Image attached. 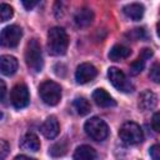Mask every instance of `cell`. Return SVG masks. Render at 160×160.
<instances>
[{
  "label": "cell",
  "instance_id": "17",
  "mask_svg": "<svg viewBox=\"0 0 160 160\" xmlns=\"http://www.w3.org/2000/svg\"><path fill=\"white\" fill-rule=\"evenodd\" d=\"M20 146L24 150H29V151H38L40 149V140L38 138L36 134L34 132H26L20 142Z\"/></svg>",
  "mask_w": 160,
  "mask_h": 160
},
{
  "label": "cell",
  "instance_id": "8",
  "mask_svg": "<svg viewBox=\"0 0 160 160\" xmlns=\"http://www.w3.org/2000/svg\"><path fill=\"white\" fill-rule=\"evenodd\" d=\"M22 36V30L18 25H9L2 29L1 31V45L6 48H15L20 42V39Z\"/></svg>",
  "mask_w": 160,
  "mask_h": 160
},
{
  "label": "cell",
  "instance_id": "32",
  "mask_svg": "<svg viewBox=\"0 0 160 160\" xmlns=\"http://www.w3.org/2000/svg\"><path fill=\"white\" fill-rule=\"evenodd\" d=\"M156 30H158V35L160 38V22H158V26H156Z\"/></svg>",
  "mask_w": 160,
  "mask_h": 160
},
{
  "label": "cell",
  "instance_id": "19",
  "mask_svg": "<svg viewBox=\"0 0 160 160\" xmlns=\"http://www.w3.org/2000/svg\"><path fill=\"white\" fill-rule=\"evenodd\" d=\"M74 108H75L76 112L81 116L88 115L91 111V105H90L89 100H86L85 98H76L74 100Z\"/></svg>",
  "mask_w": 160,
  "mask_h": 160
},
{
  "label": "cell",
  "instance_id": "2",
  "mask_svg": "<svg viewBox=\"0 0 160 160\" xmlns=\"http://www.w3.org/2000/svg\"><path fill=\"white\" fill-rule=\"evenodd\" d=\"M25 62L28 68L34 71L39 72L41 71L44 66V59H42V52H41V46L38 42L36 39H32L28 42L26 49H25Z\"/></svg>",
  "mask_w": 160,
  "mask_h": 160
},
{
  "label": "cell",
  "instance_id": "30",
  "mask_svg": "<svg viewBox=\"0 0 160 160\" xmlns=\"http://www.w3.org/2000/svg\"><path fill=\"white\" fill-rule=\"evenodd\" d=\"M0 84H1V101H4V99H5V94H6V86H5L4 80H1Z\"/></svg>",
  "mask_w": 160,
  "mask_h": 160
},
{
  "label": "cell",
  "instance_id": "29",
  "mask_svg": "<svg viewBox=\"0 0 160 160\" xmlns=\"http://www.w3.org/2000/svg\"><path fill=\"white\" fill-rule=\"evenodd\" d=\"M36 4H38V1H34V0H32V1H22V5H24L25 9H28V10H31Z\"/></svg>",
  "mask_w": 160,
  "mask_h": 160
},
{
  "label": "cell",
  "instance_id": "31",
  "mask_svg": "<svg viewBox=\"0 0 160 160\" xmlns=\"http://www.w3.org/2000/svg\"><path fill=\"white\" fill-rule=\"evenodd\" d=\"M14 160H35V159L29 158V156H26V155H18V156H15Z\"/></svg>",
  "mask_w": 160,
  "mask_h": 160
},
{
  "label": "cell",
  "instance_id": "1",
  "mask_svg": "<svg viewBox=\"0 0 160 160\" xmlns=\"http://www.w3.org/2000/svg\"><path fill=\"white\" fill-rule=\"evenodd\" d=\"M69 38L62 28H51L48 32V49L51 55H64L68 50Z\"/></svg>",
  "mask_w": 160,
  "mask_h": 160
},
{
  "label": "cell",
  "instance_id": "4",
  "mask_svg": "<svg viewBox=\"0 0 160 160\" xmlns=\"http://www.w3.org/2000/svg\"><path fill=\"white\" fill-rule=\"evenodd\" d=\"M84 130L88 134V136H90L92 140H96V141H102L109 135L108 124L98 116H94L86 120L84 125Z\"/></svg>",
  "mask_w": 160,
  "mask_h": 160
},
{
  "label": "cell",
  "instance_id": "16",
  "mask_svg": "<svg viewBox=\"0 0 160 160\" xmlns=\"http://www.w3.org/2000/svg\"><path fill=\"white\" fill-rule=\"evenodd\" d=\"M131 54V50L130 48L122 45V44H116L114 45L110 51H109V59L112 60V61H120L122 59H126L129 58Z\"/></svg>",
  "mask_w": 160,
  "mask_h": 160
},
{
  "label": "cell",
  "instance_id": "12",
  "mask_svg": "<svg viewBox=\"0 0 160 160\" xmlns=\"http://www.w3.org/2000/svg\"><path fill=\"white\" fill-rule=\"evenodd\" d=\"M74 20H75V24L79 28H86L92 22L94 12L89 8H81V9H79L76 11V14L74 16Z\"/></svg>",
  "mask_w": 160,
  "mask_h": 160
},
{
  "label": "cell",
  "instance_id": "6",
  "mask_svg": "<svg viewBox=\"0 0 160 160\" xmlns=\"http://www.w3.org/2000/svg\"><path fill=\"white\" fill-rule=\"evenodd\" d=\"M108 78L112 86L121 92H131L134 90L132 84L128 80L125 74L118 68H110L108 71Z\"/></svg>",
  "mask_w": 160,
  "mask_h": 160
},
{
  "label": "cell",
  "instance_id": "23",
  "mask_svg": "<svg viewBox=\"0 0 160 160\" xmlns=\"http://www.w3.org/2000/svg\"><path fill=\"white\" fill-rule=\"evenodd\" d=\"M149 76L150 79L156 82V84H160V64L155 62L151 68H150V72H149Z\"/></svg>",
  "mask_w": 160,
  "mask_h": 160
},
{
  "label": "cell",
  "instance_id": "3",
  "mask_svg": "<svg viewBox=\"0 0 160 160\" xmlns=\"http://www.w3.org/2000/svg\"><path fill=\"white\" fill-rule=\"evenodd\" d=\"M39 95L46 105L55 106L61 99V88L58 82L46 80L39 86Z\"/></svg>",
  "mask_w": 160,
  "mask_h": 160
},
{
  "label": "cell",
  "instance_id": "20",
  "mask_svg": "<svg viewBox=\"0 0 160 160\" xmlns=\"http://www.w3.org/2000/svg\"><path fill=\"white\" fill-rule=\"evenodd\" d=\"M68 151V144L66 141H59L56 144H54L51 148H50V155L54 156V158H60V156H64Z\"/></svg>",
  "mask_w": 160,
  "mask_h": 160
},
{
  "label": "cell",
  "instance_id": "21",
  "mask_svg": "<svg viewBox=\"0 0 160 160\" xmlns=\"http://www.w3.org/2000/svg\"><path fill=\"white\" fill-rule=\"evenodd\" d=\"M145 61L146 60L139 55V58L136 60H134L131 62V65H130V74L131 75H138L139 72H141L142 69L145 68Z\"/></svg>",
  "mask_w": 160,
  "mask_h": 160
},
{
  "label": "cell",
  "instance_id": "15",
  "mask_svg": "<svg viewBox=\"0 0 160 160\" xmlns=\"http://www.w3.org/2000/svg\"><path fill=\"white\" fill-rule=\"evenodd\" d=\"M122 11H124V14H125L129 19H131V20H134V21H138V20H140V19L144 16L145 9H144V6H142L141 4H139V2H132V4L125 5L124 9H122Z\"/></svg>",
  "mask_w": 160,
  "mask_h": 160
},
{
  "label": "cell",
  "instance_id": "18",
  "mask_svg": "<svg viewBox=\"0 0 160 160\" xmlns=\"http://www.w3.org/2000/svg\"><path fill=\"white\" fill-rule=\"evenodd\" d=\"M96 158V151L89 145H80L74 152V160H94Z\"/></svg>",
  "mask_w": 160,
  "mask_h": 160
},
{
  "label": "cell",
  "instance_id": "25",
  "mask_svg": "<svg viewBox=\"0 0 160 160\" xmlns=\"http://www.w3.org/2000/svg\"><path fill=\"white\" fill-rule=\"evenodd\" d=\"M9 151H10L9 144H8L5 140H1V141H0V159H1V160H5V158H6V155L9 154Z\"/></svg>",
  "mask_w": 160,
  "mask_h": 160
},
{
  "label": "cell",
  "instance_id": "28",
  "mask_svg": "<svg viewBox=\"0 0 160 160\" xmlns=\"http://www.w3.org/2000/svg\"><path fill=\"white\" fill-rule=\"evenodd\" d=\"M140 56H141V58H144L145 60H148L149 58H151V56H152V50H151V49H149V48H145V49H142V51H141Z\"/></svg>",
  "mask_w": 160,
  "mask_h": 160
},
{
  "label": "cell",
  "instance_id": "9",
  "mask_svg": "<svg viewBox=\"0 0 160 160\" xmlns=\"http://www.w3.org/2000/svg\"><path fill=\"white\" fill-rule=\"evenodd\" d=\"M96 75H98L96 68L89 62H84L78 66L75 71V80L78 84H86L94 80Z\"/></svg>",
  "mask_w": 160,
  "mask_h": 160
},
{
  "label": "cell",
  "instance_id": "27",
  "mask_svg": "<svg viewBox=\"0 0 160 160\" xmlns=\"http://www.w3.org/2000/svg\"><path fill=\"white\" fill-rule=\"evenodd\" d=\"M151 126L156 132H160V111L155 112L151 118Z\"/></svg>",
  "mask_w": 160,
  "mask_h": 160
},
{
  "label": "cell",
  "instance_id": "26",
  "mask_svg": "<svg viewBox=\"0 0 160 160\" xmlns=\"http://www.w3.org/2000/svg\"><path fill=\"white\" fill-rule=\"evenodd\" d=\"M149 152L152 160H160V144H154L150 148Z\"/></svg>",
  "mask_w": 160,
  "mask_h": 160
},
{
  "label": "cell",
  "instance_id": "10",
  "mask_svg": "<svg viewBox=\"0 0 160 160\" xmlns=\"http://www.w3.org/2000/svg\"><path fill=\"white\" fill-rule=\"evenodd\" d=\"M60 131V125L59 121L55 116H49L46 118V120L44 121V124L41 125V132L46 139H54L59 135Z\"/></svg>",
  "mask_w": 160,
  "mask_h": 160
},
{
  "label": "cell",
  "instance_id": "5",
  "mask_svg": "<svg viewBox=\"0 0 160 160\" xmlns=\"http://www.w3.org/2000/svg\"><path fill=\"white\" fill-rule=\"evenodd\" d=\"M119 138L122 140V142H125L128 145H135V144H139L142 141L144 134H142L140 125H138L134 121H128L120 126Z\"/></svg>",
  "mask_w": 160,
  "mask_h": 160
},
{
  "label": "cell",
  "instance_id": "13",
  "mask_svg": "<svg viewBox=\"0 0 160 160\" xmlns=\"http://www.w3.org/2000/svg\"><path fill=\"white\" fill-rule=\"evenodd\" d=\"M92 100L98 106H101V108H110V106H115L116 104L115 100L110 96V94L104 89H96L92 92Z\"/></svg>",
  "mask_w": 160,
  "mask_h": 160
},
{
  "label": "cell",
  "instance_id": "24",
  "mask_svg": "<svg viewBox=\"0 0 160 160\" xmlns=\"http://www.w3.org/2000/svg\"><path fill=\"white\" fill-rule=\"evenodd\" d=\"M126 36L132 39V40H140L145 36V30L142 28H136V29H132L131 31H129L126 34Z\"/></svg>",
  "mask_w": 160,
  "mask_h": 160
},
{
  "label": "cell",
  "instance_id": "22",
  "mask_svg": "<svg viewBox=\"0 0 160 160\" xmlns=\"http://www.w3.org/2000/svg\"><path fill=\"white\" fill-rule=\"evenodd\" d=\"M12 15H14L12 8H11L10 5L2 2V4L0 5V19H1V21H8L9 19L12 18Z\"/></svg>",
  "mask_w": 160,
  "mask_h": 160
},
{
  "label": "cell",
  "instance_id": "11",
  "mask_svg": "<svg viewBox=\"0 0 160 160\" xmlns=\"http://www.w3.org/2000/svg\"><path fill=\"white\" fill-rule=\"evenodd\" d=\"M158 102V99H156V95L150 91V90H145L142 91L140 95H139V109L142 110V111H148V110H151L155 108Z\"/></svg>",
  "mask_w": 160,
  "mask_h": 160
},
{
  "label": "cell",
  "instance_id": "7",
  "mask_svg": "<svg viewBox=\"0 0 160 160\" xmlns=\"http://www.w3.org/2000/svg\"><path fill=\"white\" fill-rule=\"evenodd\" d=\"M10 101L15 109H22L28 106L30 101L28 86L25 84H16L10 91Z\"/></svg>",
  "mask_w": 160,
  "mask_h": 160
},
{
  "label": "cell",
  "instance_id": "14",
  "mask_svg": "<svg viewBox=\"0 0 160 160\" xmlns=\"http://www.w3.org/2000/svg\"><path fill=\"white\" fill-rule=\"evenodd\" d=\"M18 60L16 58L11 56V55H2L1 59H0V69H1V72L2 75H12L16 72L18 70Z\"/></svg>",
  "mask_w": 160,
  "mask_h": 160
}]
</instances>
